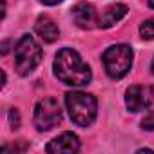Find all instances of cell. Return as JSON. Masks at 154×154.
<instances>
[{
	"mask_svg": "<svg viewBox=\"0 0 154 154\" xmlns=\"http://www.w3.org/2000/svg\"><path fill=\"white\" fill-rule=\"evenodd\" d=\"M53 71L54 76L67 84V85H85L91 82V69L89 65L80 58V54L72 51V49H60L54 56V63H53Z\"/></svg>",
	"mask_w": 154,
	"mask_h": 154,
	"instance_id": "cell-1",
	"label": "cell"
},
{
	"mask_svg": "<svg viewBox=\"0 0 154 154\" xmlns=\"http://www.w3.org/2000/svg\"><path fill=\"white\" fill-rule=\"evenodd\" d=\"M65 105L71 120L80 127L91 125L96 118L98 102L93 94H87L82 91H71L65 94Z\"/></svg>",
	"mask_w": 154,
	"mask_h": 154,
	"instance_id": "cell-2",
	"label": "cell"
},
{
	"mask_svg": "<svg viewBox=\"0 0 154 154\" xmlns=\"http://www.w3.org/2000/svg\"><path fill=\"white\" fill-rule=\"evenodd\" d=\"M42 62V49L31 35H24L15 47V67L18 74H31Z\"/></svg>",
	"mask_w": 154,
	"mask_h": 154,
	"instance_id": "cell-3",
	"label": "cell"
},
{
	"mask_svg": "<svg viewBox=\"0 0 154 154\" xmlns=\"http://www.w3.org/2000/svg\"><path fill=\"white\" fill-rule=\"evenodd\" d=\"M103 65H105V71L111 78L114 80H120L131 71V65H132V49L125 44H118V45H111L103 56Z\"/></svg>",
	"mask_w": 154,
	"mask_h": 154,
	"instance_id": "cell-4",
	"label": "cell"
},
{
	"mask_svg": "<svg viewBox=\"0 0 154 154\" xmlns=\"http://www.w3.org/2000/svg\"><path fill=\"white\" fill-rule=\"evenodd\" d=\"M35 127L38 131H51L62 122V109L58 100L54 98H42L36 107H35V116H33Z\"/></svg>",
	"mask_w": 154,
	"mask_h": 154,
	"instance_id": "cell-5",
	"label": "cell"
},
{
	"mask_svg": "<svg viewBox=\"0 0 154 154\" xmlns=\"http://www.w3.org/2000/svg\"><path fill=\"white\" fill-rule=\"evenodd\" d=\"M125 103L131 112H140L154 103V87L150 85H131L125 93Z\"/></svg>",
	"mask_w": 154,
	"mask_h": 154,
	"instance_id": "cell-6",
	"label": "cell"
},
{
	"mask_svg": "<svg viewBox=\"0 0 154 154\" xmlns=\"http://www.w3.org/2000/svg\"><path fill=\"white\" fill-rule=\"evenodd\" d=\"M72 18L82 29L100 27V15L96 13V8L87 2H80L72 8Z\"/></svg>",
	"mask_w": 154,
	"mask_h": 154,
	"instance_id": "cell-7",
	"label": "cell"
},
{
	"mask_svg": "<svg viewBox=\"0 0 154 154\" xmlns=\"http://www.w3.org/2000/svg\"><path fill=\"white\" fill-rule=\"evenodd\" d=\"M47 152H76L80 150V140L72 132H63L60 136H56L54 140H51L45 147Z\"/></svg>",
	"mask_w": 154,
	"mask_h": 154,
	"instance_id": "cell-8",
	"label": "cell"
},
{
	"mask_svg": "<svg viewBox=\"0 0 154 154\" xmlns=\"http://www.w3.org/2000/svg\"><path fill=\"white\" fill-rule=\"evenodd\" d=\"M35 31H36V35H38L44 42H47V44H53V42L58 38V35H60L58 26H56L49 17H40V18L36 20V24H35Z\"/></svg>",
	"mask_w": 154,
	"mask_h": 154,
	"instance_id": "cell-9",
	"label": "cell"
},
{
	"mask_svg": "<svg viewBox=\"0 0 154 154\" xmlns=\"http://www.w3.org/2000/svg\"><path fill=\"white\" fill-rule=\"evenodd\" d=\"M127 15V6L125 4H114L109 6L102 15H100V27H111L116 22H120Z\"/></svg>",
	"mask_w": 154,
	"mask_h": 154,
	"instance_id": "cell-10",
	"label": "cell"
},
{
	"mask_svg": "<svg viewBox=\"0 0 154 154\" xmlns=\"http://www.w3.org/2000/svg\"><path fill=\"white\" fill-rule=\"evenodd\" d=\"M140 35L143 40H154V20H147L140 26Z\"/></svg>",
	"mask_w": 154,
	"mask_h": 154,
	"instance_id": "cell-11",
	"label": "cell"
},
{
	"mask_svg": "<svg viewBox=\"0 0 154 154\" xmlns=\"http://www.w3.org/2000/svg\"><path fill=\"white\" fill-rule=\"evenodd\" d=\"M141 127H143L145 131H154V109L141 120Z\"/></svg>",
	"mask_w": 154,
	"mask_h": 154,
	"instance_id": "cell-12",
	"label": "cell"
},
{
	"mask_svg": "<svg viewBox=\"0 0 154 154\" xmlns=\"http://www.w3.org/2000/svg\"><path fill=\"white\" fill-rule=\"evenodd\" d=\"M9 123H11V129H18L20 127V116H18V111L17 109H11L9 111Z\"/></svg>",
	"mask_w": 154,
	"mask_h": 154,
	"instance_id": "cell-13",
	"label": "cell"
},
{
	"mask_svg": "<svg viewBox=\"0 0 154 154\" xmlns=\"http://www.w3.org/2000/svg\"><path fill=\"white\" fill-rule=\"evenodd\" d=\"M42 4H45V6H54V4H58V2H62V0H40Z\"/></svg>",
	"mask_w": 154,
	"mask_h": 154,
	"instance_id": "cell-14",
	"label": "cell"
},
{
	"mask_svg": "<svg viewBox=\"0 0 154 154\" xmlns=\"http://www.w3.org/2000/svg\"><path fill=\"white\" fill-rule=\"evenodd\" d=\"M147 2H149V6H150V8L154 9V0H147Z\"/></svg>",
	"mask_w": 154,
	"mask_h": 154,
	"instance_id": "cell-15",
	"label": "cell"
},
{
	"mask_svg": "<svg viewBox=\"0 0 154 154\" xmlns=\"http://www.w3.org/2000/svg\"><path fill=\"white\" fill-rule=\"evenodd\" d=\"M152 72H154V58H152Z\"/></svg>",
	"mask_w": 154,
	"mask_h": 154,
	"instance_id": "cell-16",
	"label": "cell"
}]
</instances>
